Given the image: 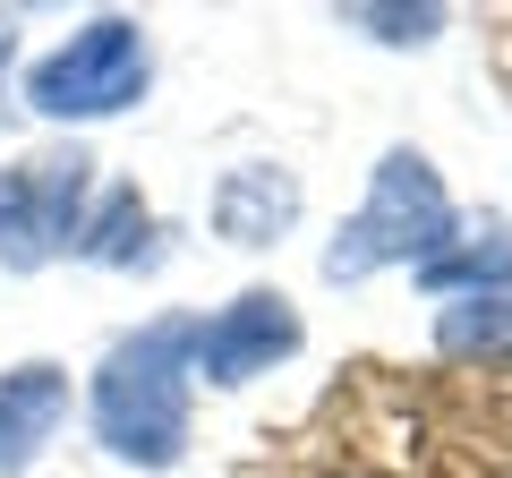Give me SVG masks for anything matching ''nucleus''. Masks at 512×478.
Returning <instances> with one entry per match:
<instances>
[{
	"label": "nucleus",
	"mask_w": 512,
	"mask_h": 478,
	"mask_svg": "<svg viewBox=\"0 0 512 478\" xmlns=\"http://www.w3.org/2000/svg\"><path fill=\"white\" fill-rule=\"evenodd\" d=\"M188 402H197V316H154L103 350V368L86 385V427L128 470H180Z\"/></svg>",
	"instance_id": "f257e3e1"
},
{
	"label": "nucleus",
	"mask_w": 512,
	"mask_h": 478,
	"mask_svg": "<svg viewBox=\"0 0 512 478\" xmlns=\"http://www.w3.org/2000/svg\"><path fill=\"white\" fill-rule=\"evenodd\" d=\"M453 231H461V214H453V188L436 180V163L419 146H384L376 171H367L359 214H342V231L325 239L316 265H325V282H367L384 265H410L419 274Z\"/></svg>",
	"instance_id": "f03ea898"
},
{
	"label": "nucleus",
	"mask_w": 512,
	"mask_h": 478,
	"mask_svg": "<svg viewBox=\"0 0 512 478\" xmlns=\"http://www.w3.org/2000/svg\"><path fill=\"white\" fill-rule=\"evenodd\" d=\"M154 86V52H146V26L120 18V9H103V18H86L69 43H52L43 60H26L18 94L35 120H52V129H94V120H120V111H137Z\"/></svg>",
	"instance_id": "7ed1b4c3"
},
{
	"label": "nucleus",
	"mask_w": 512,
	"mask_h": 478,
	"mask_svg": "<svg viewBox=\"0 0 512 478\" xmlns=\"http://www.w3.org/2000/svg\"><path fill=\"white\" fill-rule=\"evenodd\" d=\"M94 205V154L86 146H52V154H18L0 163V265L9 274H43L77 248Z\"/></svg>",
	"instance_id": "20e7f679"
},
{
	"label": "nucleus",
	"mask_w": 512,
	"mask_h": 478,
	"mask_svg": "<svg viewBox=\"0 0 512 478\" xmlns=\"http://www.w3.org/2000/svg\"><path fill=\"white\" fill-rule=\"evenodd\" d=\"M299 342H308V325L282 291H239L214 316H197V376L214 393H239L256 376H274L282 359H299Z\"/></svg>",
	"instance_id": "39448f33"
},
{
	"label": "nucleus",
	"mask_w": 512,
	"mask_h": 478,
	"mask_svg": "<svg viewBox=\"0 0 512 478\" xmlns=\"http://www.w3.org/2000/svg\"><path fill=\"white\" fill-rule=\"evenodd\" d=\"M299 214H308V188H299L291 163L248 154V163H231L214 180V231L231 239V248H282V239L299 231Z\"/></svg>",
	"instance_id": "423d86ee"
},
{
	"label": "nucleus",
	"mask_w": 512,
	"mask_h": 478,
	"mask_svg": "<svg viewBox=\"0 0 512 478\" xmlns=\"http://www.w3.org/2000/svg\"><path fill=\"white\" fill-rule=\"evenodd\" d=\"M60 427H69V368L26 359V368L0 376V478H26L52 453Z\"/></svg>",
	"instance_id": "0eeeda50"
},
{
	"label": "nucleus",
	"mask_w": 512,
	"mask_h": 478,
	"mask_svg": "<svg viewBox=\"0 0 512 478\" xmlns=\"http://www.w3.org/2000/svg\"><path fill=\"white\" fill-rule=\"evenodd\" d=\"M419 291L427 299H487V291H512V222H461L436 257L419 265Z\"/></svg>",
	"instance_id": "6e6552de"
},
{
	"label": "nucleus",
	"mask_w": 512,
	"mask_h": 478,
	"mask_svg": "<svg viewBox=\"0 0 512 478\" xmlns=\"http://www.w3.org/2000/svg\"><path fill=\"white\" fill-rule=\"evenodd\" d=\"M69 257H86V265H146L154 257V205L137 197V188H94V205H86V231H77V248Z\"/></svg>",
	"instance_id": "1a4fd4ad"
},
{
	"label": "nucleus",
	"mask_w": 512,
	"mask_h": 478,
	"mask_svg": "<svg viewBox=\"0 0 512 478\" xmlns=\"http://www.w3.org/2000/svg\"><path fill=\"white\" fill-rule=\"evenodd\" d=\"M436 350L453 368H512V291L444 299L436 308Z\"/></svg>",
	"instance_id": "9d476101"
},
{
	"label": "nucleus",
	"mask_w": 512,
	"mask_h": 478,
	"mask_svg": "<svg viewBox=\"0 0 512 478\" xmlns=\"http://www.w3.org/2000/svg\"><path fill=\"white\" fill-rule=\"evenodd\" d=\"M342 26L350 35H367V43H384V52H427V43L444 35V9L436 0H350L342 9Z\"/></svg>",
	"instance_id": "9b49d317"
},
{
	"label": "nucleus",
	"mask_w": 512,
	"mask_h": 478,
	"mask_svg": "<svg viewBox=\"0 0 512 478\" xmlns=\"http://www.w3.org/2000/svg\"><path fill=\"white\" fill-rule=\"evenodd\" d=\"M9 77H18V18L0 9V94H9Z\"/></svg>",
	"instance_id": "f8f14e48"
}]
</instances>
